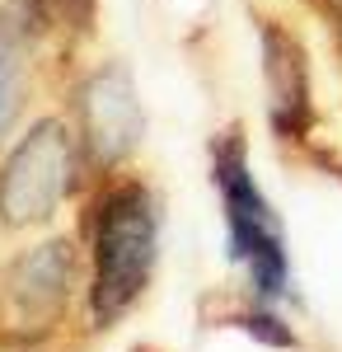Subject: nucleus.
Instances as JSON below:
<instances>
[{
    "mask_svg": "<svg viewBox=\"0 0 342 352\" xmlns=\"http://www.w3.org/2000/svg\"><path fill=\"white\" fill-rule=\"evenodd\" d=\"M159 258V197L141 179H113L89 217V315L113 324L146 296Z\"/></svg>",
    "mask_w": 342,
    "mask_h": 352,
    "instance_id": "nucleus-1",
    "label": "nucleus"
},
{
    "mask_svg": "<svg viewBox=\"0 0 342 352\" xmlns=\"http://www.w3.org/2000/svg\"><path fill=\"white\" fill-rule=\"evenodd\" d=\"M211 179H216V192H220L230 258H235L239 268H249L253 292L263 300H282L290 287L286 235H282V221L272 212V202L253 184L249 141H244L239 127H230V132H220L211 141Z\"/></svg>",
    "mask_w": 342,
    "mask_h": 352,
    "instance_id": "nucleus-2",
    "label": "nucleus"
},
{
    "mask_svg": "<svg viewBox=\"0 0 342 352\" xmlns=\"http://www.w3.org/2000/svg\"><path fill=\"white\" fill-rule=\"evenodd\" d=\"M84 151L66 118H38L0 160V226L28 230L61 212L66 197H76L84 174Z\"/></svg>",
    "mask_w": 342,
    "mask_h": 352,
    "instance_id": "nucleus-3",
    "label": "nucleus"
},
{
    "mask_svg": "<svg viewBox=\"0 0 342 352\" xmlns=\"http://www.w3.org/2000/svg\"><path fill=\"white\" fill-rule=\"evenodd\" d=\"M76 296V244L47 240L14 254L0 272V343L38 348L66 324Z\"/></svg>",
    "mask_w": 342,
    "mask_h": 352,
    "instance_id": "nucleus-4",
    "label": "nucleus"
},
{
    "mask_svg": "<svg viewBox=\"0 0 342 352\" xmlns=\"http://www.w3.org/2000/svg\"><path fill=\"white\" fill-rule=\"evenodd\" d=\"M71 127L94 174H117L146 136V109L122 61L89 66L71 89Z\"/></svg>",
    "mask_w": 342,
    "mask_h": 352,
    "instance_id": "nucleus-5",
    "label": "nucleus"
},
{
    "mask_svg": "<svg viewBox=\"0 0 342 352\" xmlns=\"http://www.w3.org/2000/svg\"><path fill=\"white\" fill-rule=\"evenodd\" d=\"M258 56H263V89L267 118L282 141H295L315 127V80H310V52L282 19L258 24Z\"/></svg>",
    "mask_w": 342,
    "mask_h": 352,
    "instance_id": "nucleus-6",
    "label": "nucleus"
},
{
    "mask_svg": "<svg viewBox=\"0 0 342 352\" xmlns=\"http://www.w3.org/2000/svg\"><path fill=\"white\" fill-rule=\"evenodd\" d=\"M38 43H43V33L33 28L24 5L19 0L0 5V146L28 113V94L38 76Z\"/></svg>",
    "mask_w": 342,
    "mask_h": 352,
    "instance_id": "nucleus-7",
    "label": "nucleus"
},
{
    "mask_svg": "<svg viewBox=\"0 0 342 352\" xmlns=\"http://www.w3.org/2000/svg\"><path fill=\"white\" fill-rule=\"evenodd\" d=\"M24 14L43 38H56L61 47H80L99 33V0H19Z\"/></svg>",
    "mask_w": 342,
    "mask_h": 352,
    "instance_id": "nucleus-8",
    "label": "nucleus"
},
{
    "mask_svg": "<svg viewBox=\"0 0 342 352\" xmlns=\"http://www.w3.org/2000/svg\"><path fill=\"white\" fill-rule=\"evenodd\" d=\"M235 324H239V329H249L253 338L272 343V348H290V343H295V338H290V329H282V320H277V315H267L263 305H253V310H239Z\"/></svg>",
    "mask_w": 342,
    "mask_h": 352,
    "instance_id": "nucleus-9",
    "label": "nucleus"
},
{
    "mask_svg": "<svg viewBox=\"0 0 342 352\" xmlns=\"http://www.w3.org/2000/svg\"><path fill=\"white\" fill-rule=\"evenodd\" d=\"M319 10H323V19L342 33V0H319Z\"/></svg>",
    "mask_w": 342,
    "mask_h": 352,
    "instance_id": "nucleus-10",
    "label": "nucleus"
},
{
    "mask_svg": "<svg viewBox=\"0 0 342 352\" xmlns=\"http://www.w3.org/2000/svg\"><path fill=\"white\" fill-rule=\"evenodd\" d=\"M136 352H150V348H136Z\"/></svg>",
    "mask_w": 342,
    "mask_h": 352,
    "instance_id": "nucleus-11",
    "label": "nucleus"
}]
</instances>
